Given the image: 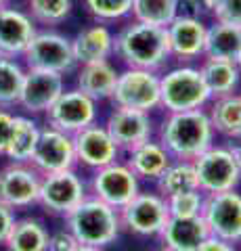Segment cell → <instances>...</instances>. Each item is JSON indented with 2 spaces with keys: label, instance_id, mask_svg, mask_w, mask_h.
Returning a JSON list of instances; mask_svg holds the SVG:
<instances>
[{
  "label": "cell",
  "instance_id": "8992f818",
  "mask_svg": "<svg viewBox=\"0 0 241 251\" xmlns=\"http://www.w3.org/2000/svg\"><path fill=\"white\" fill-rule=\"evenodd\" d=\"M193 168L197 176V188L206 195L233 191L241 182V170L227 145H212L206 149L193 159Z\"/></svg>",
  "mask_w": 241,
  "mask_h": 251
},
{
  "label": "cell",
  "instance_id": "9c48e42d",
  "mask_svg": "<svg viewBox=\"0 0 241 251\" xmlns=\"http://www.w3.org/2000/svg\"><path fill=\"white\" fill-rule=\"evenodd\" d=\"M23 63L27 69H44L55 74H69L78 65L72 50V40L59 31H36L32 42L23 52Z\"/></svg>",
  "mask_w": 241,
  "mask_h": 251
},
{
  "label": "cell",
  "instance_id": "5bb4252c",
  "mask_svg": "<svg viewBox=\"0 0 241 251\" xmlns=\"http://www.w3.org/2000/svg\"><path fill=\"white\" fill-rule=\"evenodd\" d=\"M42 174L32 163L9 161L0 170V203L11 209H27L38 203Z\"/></svg>",
  "mask_w": 241,
  "mask_h": 251
},
{
  "label": "cell",
  "instance_id": "ab89813d",
  "mask_svg": "<svg viewBox=\"0 0 241 251\" xmlns=\"http://www.w3.org/2000/svg\"><path fill=\"white\" fill-rule=\"evenodd\" d=\"M74 251H103V249H101V247H92V245H82V243H80V245H78Z\"/></svg>",
  "mask_w": 241,
  "mask_h": 251
},
{
  "label": "cell",
  "instance_id": "f1b7e54d",
  "mask_svg": "<svg viewBox=\"0 0 241 251\" xmlns=\"http://www.w3.org/2000/svg\"><path fill=\"white\" fill-rule=\"evenodd\" d=\"M155 184H158V193L166 199L172 197V195L197 188V176L193 161L172 159V163L164 170V174L155 180Z\"/></svg>",
  "mask_w": 241,
  "mask_h": 251
},
{
  "label": "cell",
  "instance_id": "277c9868",
  "mask_svg": "<svg viewBox=\"0 0 241 251\" xmlns=\"http://www.w3.org/2000/svg\"><path fill=\"white\" fill-rule=\"evenodd\" d=\"M161 82V107L166 113L191 111V109H206L212 100L208 86L204 82L199 67L178 65L160 75Z\"/></svg>",
  "mask_w": 241,
  "mask_h": 251
},
{
  "label": "cell",
  "instance_id": "7bdbcfd3",
  "mask_svg": "<svg viewBox=\"0 0 241 251\" xmlns=\"http://www.w3.org/2000/svg\"><path fill=\"white\" fill-rule=\"evenodd\" d=\"M6 4V0H0V6H4Z\"/></svg>",
  "mask_w": 241,
  "mask_h": 251
},
{
  "label": "cell",
  "instance_id": "6da1fadb",
  "mask_svg": "<svg viewBox=\"0 0 241 251\" xmlns=\"http://www.w3.org/2000/svg\"><path fill=\"white\" fill-rule=\"evenodd\" d=\"M214 136L216 132L210 122L208 109L166 113L158 130V140L174 159L183 161H193L199 157L214 145Z\"/></svg>",
  "mask_w": 241,
  "mask_h": 251
},
{
  "label": "cell",
  "instance_id": "e575fe53",
  "mask_svg": "<svg viewBox=\"0 0 241 251\" xmlns=\"http://www.w3.org/2000/svg\"><path fill=\"white\" fill-rule=\"evenodd\" d=\"M210 13H212L214 21L241 25V0H214Z\"/></svg>",
  "mask_w": 241,
  "mask_h": 251
},
{
  "label": "cell",
  "instance_id": "7c38bea8",
  "mask_svg": "<svg viewBox=\"0 0 241 251\" xmlns=\"http://www.w3.org/2000/svg\"><path fill=\"white\" fill-rule=\"evenodd\" d=\"M201 218L210 234L220 237L233 245L241 243V193H237V188L206 195Z\"/></svg>",
  "mask_w": 241,
  "mask_h": 251
},
{
  "label": "cell",
  "instance_id": "2e32d148",
  "mask_svg": "<svg viewBox=\"0 0 241 251\" xmlns=\"http://www.w3.org/2000/svg\"><path fill=\"white\" fill-rule=\"evenodd\" d=\"M74 143H76L78 163H82L88 170H99L109 166L113 161H120L122 149L107 132L105 124L95 122L86 126L84 130L74 134Z\"/></svg>",
  "mask_w": 241,
  "mask_h": 251
},
{
  "label": "cell",
  "instance_id": "d590c367",
  "mask_svg": "<svg viewBox=\"0 0 241 251\" xmlns=\"http://www.w3.org/2000/svg\"><path fill=\"white\" fill-rule=\"evenodd\" d=\"M78 245H80V243H78V239L63 226V228L51 232L49 245H46V251H74Z\"/></svg>",
  "mask_w": 241,
  "mask_h": 251
},
{
  "label": "cell",
  "instance_id": "3957f363",
  "mask_svg": "<svg viewBox=\"0 0 241 251\" xmlns=\"http://www.w3.org/2000/svg\"><path fill=\"white\" fill-rule=\"evenodd\" d=\"M63 220L65 228L78 239V243L101 249L111 245L124 230L120 209L107 205L105 201L92 195H88L80 205H76Z\"/></svg>",
  "mask_w": 241,
  "mask_h": 251
},
{
  "label": "cell",
  "instance_id": "836d02e7",
  "mask_svg": "<svg viewBox=\"0 0 241 251\" xmlns=\"http://www.w3.org/2000/svg\"><path fill=\"white\" fill-rule=\"evenodd\" d=\"M84 4L99 23L124 19L132 11V0H84Z\"/></svg>",
  "mask_w": 241,
  "mask_h": 251
},
{
  "label": "cell",
  "instance_id": "30bf717a",
  "mask_svg": "<svg viewBox=\"0 0 241 251\" xmlns=\"http://www.w3.org/2000/svg\"><path fill=\"white\" fill-rule=\"evenodd\" d=\"M120 218L124 230L138 237H160L170 220L168 201L160 193L141 191L126 207L120 209Z\"/></svg>",
  "mask_w": 241,
  "mask_h": 251
},
{
  "label": "cell",
  "instance_id": "7a4b0ae2",
  "mask_svg": "<svg viewBox=\"0 0 241 251\" xmlns=\"http://www.w3.org/2000/svg\"><path fill=\"white\" fill-rule=\"evenodd\" d=\"M113 54L126 67L160 72L172 59L166 27L132 19L113 36Z\"/></svg>",
  "mask_w": 241,
  "mask_h": 251
},
{
  "label": "cell",
  "instance_id": "4dcf8cb0",
  "mask_svg": "<svg viewBox=\"0 0 241 251\" xmlns=\"http://www.w3.org/2000/svg\"><path fill=\"white\" fill-rule=\"evenodd\" d=\"M26 72L27 67H23L17 59L0 57V107H13L19 103Z\"/></svg>",
  "mask_w": 241,
  "mask_h": 251
},
{
  "label": "cell",
  "instance_id": "f546056e",
  "mask_svg": "<svg viewBox=\"0 0 241 251\" xmlns=\"http://www.w3.org/2000/svg\"><path fill=\"white\" fill-rule=\"evenodd\" d=\"M132 19L168 27L178 15V0H132Z\"/></svg>",
  "mask_w": 241,
  "mask_h": 251
},
{
  "label": "cell",
  "instance_id": "74e56055",
  "mask_svg": "<svg viewBox=\"0 0 241 251\" xmlns=\"http://www.w3.org/2000/svg\"><path fill=\"white\" fill-rule=\"evenodd\" d=\"M15 220H17L15 209L4 205V203H0V245H4V241H6V237H9V232H11L13 224H15Z\"/></svg>",
  "mask_w": 241,
  "mask_h": 251
},
{
  "label": "cell",
  "instance_id": "52a82bcc",
  "mask_svg": "<svg viewBox=\"0 0 241 251\" xmlns=\"http://www.w3.org/2000/svg\"><path fill=\"white\" fill-rule=\"evenodd\" d=\"M90 195L88 182L84 180L78 170H63L55 174H46L40 180V195L38 205H42L49 214L65 218L76 205Z\"/></svg>",
  "mask_w": 241,
  "mask_h": 251
},
{
  "label": "cell",
  "instance_id": "1f68e13d",
  "mask_svg": "<svg viewBox=\"0 0 241 251\" xmlns=\"http://www.w3.org/2000/svg\"><path fill=\"white\" fill-rule=\"evenodd\" d=\"M29 15L42 25H59L72 13L74 0H27Z\"/></svg>",
  "mask_w": 241,
  "mask_h": 251
},
{
  "label": "cell",
  "instance_id": "8fae6325",
  "mask_svg": "<svg viewBox=\"0 0 241 251\" xmlns=\"http://www.w3.org/2000/svg\"><path fill=\"white\" fill-rule=\"evenodd\" d=\"M99 103L92 100L88 94H84L80 88L63 90L61 97L55 100L49 111H46V126L57 128L67 134H78L86 126L95 124L99 117Z\"/></svg>",
  "mask_w": 241,
  "mask_h": 251
},
{
  "label": "cell",
  "instance_id": "7402d4cb",
  "mask_svg": "<svg viewBox=\"0 0 241 251\" xmlns=\"http://www.w3.org/2000/svg\"><path fill=\"white\" fill-rule=\"evenodd\" d=\"M208 226L204 218H172L160 232L161 243L170 251H197L201 241L208 237Z\"/></svg>",
  "mask_w": 241,
  "mask_h": 251
},
{
  "label": "cell",
  "instance_id": "b9f144b4",
  "mask_svg": "<svg viewBox=\"0 0 241 251\" xmlns=\"http://www.w3.org/2000/svg\"><path fill=\"white\" fill-rule=\"evenodd\" d=\"M235 63H237V67H239V72H241V52H239V57L235 59Z\"/></svg>",
  "mask_w": 241,
  "mask_h": 251
},
{
  "label": "cell",
  "instance_id": "484cf974",
  "mask_svg": "<svg viewBox=\"0 0 241 251\" xmlns=\"http://www.w3.org/2000/svg\"><path fill=\"white\" fill-rule=\"evenodd\" d=\"M51 232L38 218H17L4 241L6 251H46Z\"/></svg>",
  "mask_w": 241,
  "mask_h": 251
},
{
  "label": "cell",
  "instance_id": "d4e9b609",
  "mask_svg": "<svg viewBox=\"0 0 241 251\" xmlns=\"http://www.w3.org/2000/svg\"><path fill=\"white\" fill-rule=\"evenodd\" d=\"M199 72L204 75V82L208 86L212 99L224 97V94L237 92L239 82H241V72L235 61L227 59H208L204 57L199 65Z\"/></svg>",
  "mask_w": 241,
  "mask_h": 251
},
{
  "label": "cell",
  "instance_id": "f6af8a7d",
  "mask_svg": "<svg viewBox=\"0 0 241 251\" xmlns=\"http://www.w3.org/2000/svg\"><path fill=\"white\" fill-rule=\"evenodd\" d=\"M239 94H241V92H239Z\"/></svg>",
  "mask_w": 241,
  "mask_h": 251
},
{
  "label": "cell",
  "instance_id": "f35d334b",
  "mask_svg": "<svg viewBox=\"0 0 241 251\" xmlns=\"http://www.w3.org/2000/svg\"><path fill=\"white\" fill-rule=\"evenodd\" d=\"M197 251H237L235 245L229 241H224L220 237H214V234H208V237L201 241V245Z\"/></svg>",
  "mask_w": 241,
  "mask_h": 251
},
{
  "label": "cell",
  "instance_id": "4fadbf2b",
  "mask_svg": "<svg viewBox=\"0 0 241 251\" xmlns=\"http://www.w3.org/2000/svg\"><path fill=\"white\" fill-rule=\"evenodd\" d=\"M29 163H32L42 176L78 168L74 136L67 134V132H61L57 128H51V126H44L40 130V138H38V143H36V149L32 153Z\"/></svg>",
  "mask_w": 241,
  "mask_h": 251
},
{
  "label": "cell",
  "instance_id": "60d3db41",
  "mask_svg": "<svg viewBox=\"0 0 241 251\" xmlns=\"http://www.w3.org/2000/svg\"><path fill=\"white\" fill-rule=\"evenodd\" d=\"M212 4H214V0H201V6H204V11H212Z\"/></svg>",
  "mask_w": 241,
  "mask_h": 251
},
{
  "label": "cell",
  "instance_id": "8d00e7d4",
  "mask_svg": "<svg viewBox=\"0 0 241 251\" xmlns=\"http://www.w3.org/2000/svg\"><path fill=\"white\" fill-rule=\"evenodd\" d=\"M13 134H15V113H11L6 107H0V155L2 157L11 145Z\"/></svg>",
  "mask_w": 241,
  "mask_h": 251
},
{
  "label": "cell",
  "instance_id": "ba28073f",
  "mask_svg": "<svg viewBox=\"0 0 241 251\" xmlns=\"http://www.w3.org/2000/svg\"><path fill=\"white\" fill-rule=\"evenodd\" d=\"M88 191L92 197L105 201L107 205L122 209L141 193V180L126 161H113L105 168L92 170Z\"/></svg>",
  "mask_w": 241,
  "mask_h": 251
},
{
  "label": "cell",
  "instance_id": "e0dca14e",
  "mask_svg": "<svg viewBox=\"0 0 241 251\" xmlns=\"http://www.w3.org/2000/svg\"><path fill=\"white\" fill-rule=\"evenodd\" d=\"M105 128L122 151H130L132 147L153 138L155 132L151 113L138 111V109L118 107V105H113L109 115H107Z\"/></svg>",
  "mask_w": 241,
  "mask_h": 251
},
{
  "label": "cell",
  "instance_id": "9a60e30c",
  "mask_svg": "<svg viewBox=\"0 0 241 251\" xmlns=\"http://www.w3.org/2000/svg\"><path fill=\"white\" fill-rule=\"evenodd\" d=\"M63 90H65L63 74L44 72V69H27L17 105L29 115H40L55 105V100L61 97Z\"/></svg>",
  "mask_w": 241,
  "mask_h": 251
},
{
  "label": "cell",
  "instance_id": "603a6c76",
  "mask_svg": "<svg viewBox=\"0 0 241 251\" xmlns=\"http://www.w3.org/2000/svg\"><path fill=\"white\" fill-rule=\"evenodd\" d=\"M118 69L111 65V61H97L86 63L78 69V86L84 94H88L92 100H111L115 82H118Z\"/></svg>",
  "mask_w": 241,
  "mask_h": 251
},
{
  "label": "cell",
  "instance_id": "ee69618b",
  "mask_svg": "<svg viewBox=\"0 0 241 251\" xmlns=\"http://www.w3.org/2000/svg\"><path fill=\"white\" fill-rule=\"evenodd\" d=\"M158 251H170V249H166V247H161V249H158Z\"/></svg>",
  "mask_w": 241,
  "mask_h": 251
},
{
  "label": "cell",
  "instance_id": "83f0119b",
  "mask_svg": "<svg viewBox=\"0 0 241 251\" xmlns=\"http://www.w3.org/2000/svg\"><path fill=\"white\" fill-rule=\"evenodd\" d=\"M40 126L27 115H15V134L4 157L13 163H29L36 143L40 138Z\"/></svg>",
  "mask_w": 241,
  "mask_h": 251
},
{
  "label": "cell",
  "instance_id": "ffe728a7",
  "mask_svg": "<svg viewBox=\"0 0 241 251\" xmlns=\"http://www.w3.org/2000/svg\"><path fill=\"white\" fill-rule=\"evenodd\" d=\"M113 31L105 23H95V25L84 27L78 31L72 40L74 59L78 65L97 61H109L113 57Z\"/></svg>",
  "mask_w": 241,
  "mask_h": 251
},
{
  "label": "cell",
  "instance_id": "4316f807",
  "mask_svg": "<svg viewBox=\"0 0 241 251\" xmlns=\"http://www.w3.org/2000/svg\"><path fill=\"white\" fill-rule=\"evenodd\" d=\"M239 52H241V25H233V23H224V21H214L212 25H208L204 57L235 61Z\"/></svg>",
  "mask_w": 241,
  "mask_h": 251
},
{
  "label": "cell",
  "instance_id": "5b68a950",
  "mask_svg": "<svg viewBox=\"0 0 241 251\" xmlns=\"http://www.w3.org/2000/svg\"><path fill=\"white\" fill-rule=\"evenodd\" d=\"M111 103L118 107L138 109L151 113L161 107V82L160 74L151 69L126 67L118 74Z\"/></svg>",
  "mask_w": 241,
  "mask_h": 251
},
{
  "label": "cell",
  "instance_id": "d6986e66",
  "mask_svg": "<svg viewBox=\"0 0 241 251\" xmlns=\"http://www.w3.org/2000/svg\"><path fill=\"white\" fill-rule=\"evenodd\" d=\"M36 31V21L29 13L0 6V57H23Z\"/></svg>",
  "mask_w": 241,
  "mask_h": 251
},
{
  "label": "cell",
  "instance_id": "44dd1931",
  "mask_svg": "<svg viewBox=\"0 0 241 251\" xmlns=\"http://www.w3.org/2000/svg\"><path fill=\"white\" fill-rule=\"evenodd\" d=\"M172 159L174 157L168 153V149L158 138H149L126 151V159L124 161L138 176V180H153L155 182L164 174V170L172 163Z\"/></svg>",
  "mask_w": 241,
  "mask_h": 251
},
{
  "label": "cell",
  "instance_id": "d6a6232c",
  "mask_svg": "<svg viewBox=\"0 0 241 251\" xmlns=\"http://www.w3.org/2000/svg\"><path fill=\"white\" fill-rule=\"evenodd\" d=\"M168 209L172 218H197L204 211V203H206V193L199 188L193 191H185L168 197Z\"/></svg>",
  "mask_w": 241,
  "mask_h": 251
},
{
  "label": "cell",
  "instance_id": "cb8c5ba5",
  "mask_svg": "<svg viewBox=\"0 0 241 251\" xmlns=\"http://www.w3.org/2000/svg\"><path fill=\"white\" fill-rule=\"evenodd\" d=\"M214 132L229 140H241V94H224L210 100L208 109Z\"/></svg>",
  "mask_w": 241,
  "mask_h": 251
},
{
  "label": "cell",
  "instance_id": "ac0fdd59",
  "mask_svg": "<svg viewBox=\"0 0 241 251\" xmlns=\"http://www.w3.org/2000/svg\"><path fill=\"white\" fill-rule=\"evenodd\" d=\"M170 54L178 61H195L206 52L208 25L199 17L176 15V19L166 27Z\"/></svg>",
  "mask_w": 241,
  "mask_h": 251
}]
</instances>
